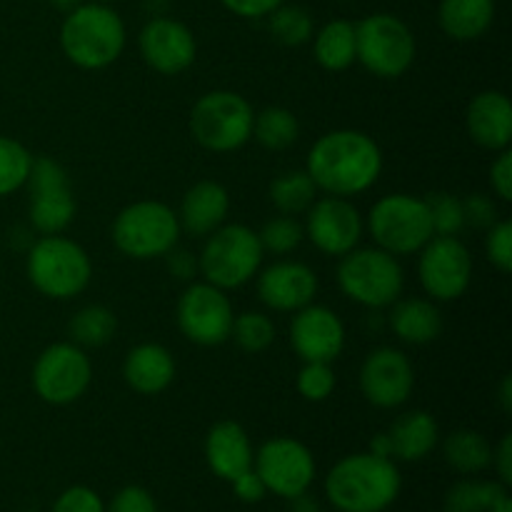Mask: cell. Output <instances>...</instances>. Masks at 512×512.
Wrapping results in <instances>:
<instances>
[{"label":"cell","instance_id":"6da1fadb","mask_svg":"<svg viewBox=\"0 0 512 512\" xmlns=\"http://www.w3.org/2000/svg\"><path fill=\"white\" fill-rule=\"evenodd\" d=\"M383 165V150L373 135L355 128H338L323 133L310 145L305 173L318 193L353 200L378 183Z\"/></svg>","mask_w":512,"mask_h":512},{"label":"cell","instance_id":"7a4b0ae2","mask_svg":"<svg viewBox=\"0 0 512 512\" xmlns=\"http://www.w3.org/2000/svg\"><path fill=\"white\" fill-rule=\"evenodd\" d=\"M403 490L395 460L373 453L340 458L325 475V498L338 512H385Z\"/></svg>","mask_w":512,"mask_h":512},{"label":"cell","instance_id":"3957f363","mask_svg":"<svg viewBox=\"0 0 512 512\" xmlns=\"http://www.w3.org/2000/svg\"><path fill=\"white\" fill-rule=\"evenodd\" d=\"M58 40L70 65L80 70H105L123 55L128 30L113 5L85 0L65 13Z\"/></svg>","mask_w":512,"mask_h":512},{"label":"cell","instance_id":"277c9868","mask_svg":"<svg viewBox=\"0 0 512 512\" xmlns=\"http://www.w3.org/2000/svg\"><path fill=\"white\" fill-rule=\"evenodd\" d=\"M25 275L43 298L73 300L93 283V260L78 240L65 233L40 235L25 255Z\"/></svg>","mask_w":512,"mask_h":512},{"label":"cell","instance_id":"5b68a950","mask_svg":"<svg viewBox=\"0 0 512 512\" xmlns=\"http://www.w3.org/2000/svg\"><path fill=\"white\" fill-rule=\"evenodd\" d=\"M338 260L335 280L350 303L368 310H385L403 298L405 270L400 258L385 253L378 245H358Z\"/></svg>","mask_w":512,"mask_h":512},{"label":"cell","instance_id":"8992f818","mask_svg":"<svg viewBox=\"0 0 512 512\" xmlns=\"http://www.w3.org/2000/svg\"><path fill=\"white\" fill-rule=\"evenodd\" d=\"M203 250L198 255V273L205 283L215 288L238 290L255 280L263 268L265 250L260 245L258 230L245 223H223L218 230L205 235Z\"/></svg>","mask_w":512,"mask_h":512},{"label":"cell","instance_id":"52a82bcc","mask_svg":"<svg viewBox=\"0 0 512 512\" xmlns=\"http://www.w3.org/2000/svg\"><path fill=\"white\" fill-rule=\"evenodd\" d=\"M178 213L163 200H135L110 223L115 250L130 260H155L168 255L180 243Z\"/></svg>","mask_w":512,"mask_h":512},{"label":"cell","instance_id":"ba28073f","mask_svg":"<svg viewBox=\"0 0 512 512\" xmlns=\"http://www.w3.org/2000/svg\"><path fill=\"white\" fill-rule=\"evenodd\" d=\"M365 233L395 258L418 255L435 235L428 200L410 193L383 195L365 215Z\"/></svg>","mask_w":512,"mask_h":512},{"label":"cell","instance_id":"9c48e42d","mask_svg":"<svg viewBox=\"0 0 512 512\" xmlns=\"http://www.w3.org/2000/svg\"><path fill=\"white\" fill-rule=\"evenodd\" d=\"M255 110L235 90H210L195 100L188 128L195 143L215 155L235 153L253 140Z\"/></svg>","mask_w":512,"mask_h":512},{"label":"cell","instance_id":"30bf717a","mask_svg":"<svg viewBox=\"0 0 512 512\" xmlns=\"http://www.w3.org/2000/svg\"><path fill=\"white\" fill-rule=\"evenodd\" d=\"M418 40L400 15L373 13L355 23V63L373 78L398 80L413 68Z\"/></svg>","mask_w":512,"mask_h":512},{"label":"cell","instance_id":"8fae6325","mask_svg":"<svg viewBox=\"0 0 512 512\" xmlns=\"http://www.w3.org/2000/svg\"><path fill=\"white\" fill-rule=\"evenodd\" d=\"M93 383V360L88 350L63 340L40 350L30 370V385L43 403L65 408L88 393Z\"/></svg>","mask_w":512,"mask_h":512},{"label":"cell","instance_id":"7c38bea8","mask_svg":"<svg viewBox=\"0 0 512 512\" xmlns=\"http://www.w3.org/2000/svg\"><path fill=\"white\" fill-rule=\"evenodd\" d=\"M28 220L35 233L58 235L73 225L78 215L73 183L63 165L48 155L33 158L28 175Z\"/></svg>","mask_w":512,"mask_h":512},{"label":"cell","instance_id":"4fadbf2b","mask_svg":"<svg viewBox=\"0 0 512 512\" xmlns=\"http://www.w3.org/2000/svg\"><path fill=\"white\" fill-rule=\"evenodd\" d=\"M233 318L235 310L230 295L205 280L188 283L175 305L178 330L188 343L198 345V348H218V345L228 343Z\"/></svg>","mask_w":512,"mask_h":512},{"label":"cell","instance_id":"5bb4252c","mask_svg":"<svg viewBox=\"0 0 512 512\" xmlns=\"http://www.w3.org/2000/svg\"><path fill=\"white\" fill-rule=\"evenodd\" d=\"M473 255L460 235H433L418 253V280L435 303H453L473 283Z\"/></svg>","mask_w":512,"mask_h":512},{"label":"cell","instance_id":"9a60e30c","mask_svg":"<svg viewBox=\"0 0 512 512\" xmlns=\"http://www.w3.org/2000/svg\"><path fill=\"white\" fill-rule=\"evenodd\" d=\"M253 468L265 483L268 493L278 495L283 500L308 493L315 480V473H318L313 450L305 443H300V440L288 438V435L265 440L255 450Z\"/></svg>","mask_w":512,"mask_h":512},{"label":"cell","instance_id":"2e32d148","mask_svg":"<svg viewBox=\"0 0 512 512\" xmlns=\"http://www.w3.org/2000/svg\"><path fill=\"white\" fill-rule=\"evenodd\" d=\"M303 230L318 253L328 258H343L363 240L365 218L355 208L353 200L338 198V195H318L315 203L305 210Z\"/></svg>","mask_w":512,"mask_h":512},{"label":"cell","instance_id":"e0dca14e","mask_svg":"<svg viewBox=\"0 0 512 512\" xmlns=\"http://www.w3.org/2000/svg\"><path fill=\"white\" fill-rule=\"evenodd\" d=\"M363 398L378 410H398L415 390V365L393 345H380L365 355L358 373Z\"/></svg>","mask_w":512,"mask_h":512},{"label":"cell","instance_id":"ac0fdd59","mask_svg":"<svg viewBox=\"0 0 512 512\" xmlns=\"http://www.w3.org/2000/svg\"><path fill=\"white\" fill-rule=\"evenodd\" d=\"M138 50L143 63L153 73L175 78L193 68L195 58H198V40L183 20L170 18V15H155L140 28Z\"/></svg>","mask_w":512,"mask_h":512},{"label":"cell","instance_id":"d6986e66","mask_svg":"<svg viewBox=\"0 0 512 512\" xmlns=\"http://www.w3.org/2000/svg\"><path fill=\"white\" fill-rule=\"evenodd\" d=\"M288 340L303 363H335L343 355L348 333L343 318L333 308L310 303L293 313Z\"/></svg>","mask_w":512,"mask_h":512},{"label":"cell","instance_id":"ffe728a7","mask_svg":"<svg viewBox=\"0 0 512 512\" xmlns=\"http://www.w3.org/2000/svg\"><path fill=\"white\" fill-rule=\"evenodd\" d=\"M318 290V273L300 260L280 258L260 268L255 275L258 300L273 313H295V310L315 303Z\"/></svg>","mask_w":512,"mask_h":512},{"label":"cell","instance_id":"44dd1931","mask_svg":"<svg viewBox=\"0 0 512 512\" xmlns=\"http://www.w3.org/2000/svg\"><path fill=\"white\" fill-rule=\"evenodd\" d=\"M465 130L478 148L500 153L512 143V103L503 90H483L465 108Z\"/></svg>","mask_w":512,"mask_h":512},{"label":"cell","instance_id":"7402d4cb","mask_svg":"<svg viewBox=\"0 0 512 512\" xmlns=\"http://www.w3.org/2000/svg\"><path fill=\"white\" fill-rule=\"evenodd\" d=\"M180 230L190 238H205L220 225L228 223L230 193L218 180H198L185 190L180 210H175Z\"/></svg>","mask_w":512,"mask_h":512},{"label":"cell","instance_id":"603a6c76","mask_svg":"<svg viewBox=\"0 0 512 512\" xmlns=\"http://www.w3.org/2000/svg\"><path fill=\"white\" fill-rule=\"evenodd\" d=\"M203 453L210 473H213L215 478L225 480V483H230V480L238 478L240 473L253 468L255 458L248 430L240 423H235V420H220V423H215L213 428L208 430Z\"/></svg>","mask_w":512,"mask_h":512},{"label":"cell","instance_id":"cb8c5ba5","mask_svg":"<svg viewBox=\"0 0 512 512\" xmlns=\"http://www.w3.org/2000/svg\"><path fill=\"white\" fill-rule=\"evenodd\" d=\"M178 365L173 353L160 343H140L123 360V380L133 393L153 398L173 385Z\"/></svg>","mask_w":512,"mask_h":512},{"label":"cell","instance_id":"d4e9b609","mask_svg":"<svg viewBox=\"0 0 512 512\" xmlns=\"http://www.w3.org/2000/svg\"><path fill=\"white\" fill-rule=\"evenodd\" d=\"M388 325L405 345H430L443 335L445 320L430 298H398L390 305Z\"/></svg>","mask_w":512,"mask_h":512},{"label":"cell","instance_id":"484cf974","mask_svg":"<svg viewBox=\"0 0 512 512\" xmlns=\"http://www.w3.org/2000/svg\"><path fill=\"white\" fill-rule=\"evenodd\" d=\"M385 433L393 445V460L403 463L425 460L440 443V425L428 410H405Z\"/></svg>","mask_w":512,"mask_h":512},{"label":"cell","instance_id":"4316f807","mask_svg":"<svg viewBox=\"0 0 512 512\" xmlns=\"http://www.w3.org/2000/svg\"><path fill=\"white\" fill-rule=\"evenodd\" d=\"M495 20V0H440L438 25L455 43L480 40Z\"/></svg>","mask_w":512,"mask_h":512},{"label":"cell","instance_id":"83f0119b","mask_svg":"<svg viewBox=\"0 0 512 512\" xmlns=\"http://www.w3.org/2000/svg\"><path fill=\"white\" fill-rule=\"evenodd\" d=\"M313 58L328 73H343L355 65V23L333 18L313 33Z\"/></svg>","mask_w":512,"mask_h":512},{"label":"cell","instance_id":"f1b7e54d","mask_svg":"<svg viewBox=\"0 0 512 512\" xmlns=\"http://www.w3.org/2000/svg\"><path fill=\"white\" fill-rule=\"evenodd\" d=\"M443 458L455 473L478 475L493 463V445L478 430L460 428L443 440Z\"/></svg>","mask_w":512,"mask_h":512},{"label":"cell","instance_id":"f546056e","mask_svg":"<svg viewBox=\"0 0 512 512\" xmlns=\"http://www.w3.org/2000/svg\"><path fill=\"white\" fill-rule=\"evenodd\" d=\"M118 333V315L108 305L90 303L75 310L68 323L70 343L80 345L83 350H95L108 345Z\"/></svg>","mask_w":512,"mask_h":512},{"label":"cell","instance_id":"4dcf8cb0","mask_svg":"<svg viewBox=\"0 0 512 512\" xmlns=\"http://www.w3.org/2000/svg\"><path fill=\"white\" fill-rule=\"evenodd\" d=\"M300 138V120L298 115L283 105H268L258 110L253 120V140L265 150H288L298 143Z\"/></svg>","mask_w":512,"mask_h":512},{"label":"cell","instance_id":"1f68e13d","mask_svg":"<svg viewBox=\"0 0 512 512\" xmlns=\"http://www.w3.org/2000/svg\"><path fill=\"white\" fill-rule=\"evenodd\" d=\"M508 490L498 480H475L468 475L450 485L443 498L445 512H490L503 498H508Z\"/></svg>","mask_w":512,"mask_h":512},{"label":"cell","instance_id":"d6a6232c","mask_svg":"<svg viewBox=\"0 0 512 512\" xmlns=\"http://www.w3.org/2000/svg\"><path fill=\"white\" fill-rule=\"evenodd\" d=\"M318 188L310 180V175L303 170H285V173L275 175L273 183L268 188V198L273 208L280 215H305V210L315 203L318 198Z\"/></svg>","mask_w":512,"mask_h":512},{"label":"cell","instance_id":"836d02e7","mask_svg":"<svg viewBox=\"0 0 512 512\" xmlns=\"http://www.w3.org/2000/svg\"><path fill=\"white\" fill-rule=\"evenodd\" d=\"M268 23V33L273 40H278L285 48H300V45L310 43L315 33V20L308 8L295 3H283L265 18Z\"/></svg>","mask_w":512,"mask_h":512},{"label":"cell","instance_id":"e575fe53","mask_svg":"<svg viewBox=\"0 0 512 512\" xmlns=\"http://www.w3.org/2000/svg\"><path fill=\"white\" fill-rule=\"evenodd\" d=\"M275 330L273 318L268 313H260V310H245V313L235 315L233 318V330H230V340H235L243 353L248 355H260L275 343Z\"/></svg>","mask_w":512,"mask_h":512},{"label":"cell","instance_id":"d590c367","mask_svg":"<svg viewBox=\"0 0 512 512\" xmlns=\"http://www.w3.org/2000/svg\"><path fill=\"white\" fill-rule=\"evenodd\" d=\"M35 155L20 140L0 135V198L18 193L28 183Z\"/></svg>","mask_w":512,"mask_h":512},{"label":"cell","instance_id":"8d00e7d4","mask_svg":"<svg viewBox=\"0 0 512 512\" xmlns=\"http://www.w3.org/2000/svg\"><path fill=\"white\" fill-rule=\"evenodd\" d=\"M258 238L265 253L285 258V255L295 253L303 245L305 230L303 223L298 218H293V215H278V218H270L258 230Z\"/></svg>","mask_w":512,"mask_h":512},{"label":"cell","instance_id":"74e56055","mask_svg":"<svg viewBox=\"0 0 512 512\" xmlns=\"http://www.w3.org/2000/svg\"><path fill=\"white\" fill-rule=\"evenodd\" d=\"M425 200H428L435 235H460L468 228V225H465L463 198L440 190V193L425 195Z\"/></svg>","mask_w":512,"mask_h":512},{"label":"cell","instance_id":"f35d334b","mask_svg":"<svg viewBox=\"0 0 512 512\" xmlns=\"http://www.w3.org/2000/svg\"><path fill=\"white\" fill-rule=\"evenodd\" d=\"M300 398L308 403H325L338 388V375H335L333 363H303L295 378Z\"/></svg>","mask_w":512,"mask_h":512},{"label":"cell","instance_id":"ab89813d","mask_svg":"<svg viewBox=\"0 0 512 512\" xmlns=\"http://www.w3.org/2000/svg\"><path fill=\"white\" fill-rule=\"evenodd\" d=\"M485 258L498 273H512V223L500 218L485 230Z\"/></svg>","mask_w":512,"mask_h":512},{"label":"cell","instance_id":"60d3db41","mask_svg":"<svg viewBox=\"0 0 512 512\" xmlns=\"http://www.w3.org/2000/svg\"><path fill=\"white\" fill-rule=\"evenodd\" d=\"M50 512H105V503L88 485H73L58 495Z\"/></svg>","mask_w":512,"mask_h":512},{"label":"cell","instance_id":"b9f144b4","mask_svg":"<svg viewBox=\"0 0 512 512\" xmlns=\"http://www.w3.org/2000/svg\"><path fill=\"white\" fill-rule=\"evenodd\" d=\"M105 512H158L153 493L140 485H125L113 495L110 505H105Z\"/></svg>","mask_w":512,"mask_h":512},{"label":"cell","instance_id":"7bdbcfd3","mask_svg":"<svg viewBox=\"0 0 512 512\" xmlns=\"http://www.w3.org/2000/svg\"><path fill=\"white\" fill-rule=\"evenodd\" d=\"M463 210L465 225H470V228L488 230L490 225L500 220L498 203H495V198H490V195L485 193H473L468 195V198H463Z\"/></svg>","mask_w":512,"mask_h":512},{"label":"cell","instance_id":"ee69618b","mask_svg":"<svg viewBox=\"0 0 512 512\" xmlns=\"http://www.w3.org/2000/svg\"><path fill=\"white\" fill-rule=\"evenodd\" d=\"M490 188H493L495 198L510 203L512 200V150L505 148L495 153L493 163H490Z\"/></svg>","mask_w":512,"mask_h":512},{"label":"cell","instance_id":"f6af8a7d","mask_svg":"<svg viewBox=\"0 0 512 512\" xmlns=\"http://www.w3.org/2000/svg\"><path fill=\"white\" fill-rule=\"evenodd\" d=\"M283 3L285 0H220V5H223L228 13L238 15V18L243 20H265Z\"/></svg>","mask_w":512,"mask_h":512},{"label":"cell","instance_id":"bcb514c9","mask_svg":"<svg viewBox=\"0 0 512 512\" xmlns=\"http://www.w3.org/2000/svg\"><path fill=\"white\" fill-rule=\"evenodd\" d=\"M230 485H233V493L240 503L255 505V503H260L265 495H268V488H265V483L260 480V475L255 473V468L240 473L238 478L230 480Z\"/></svg>","mask_w":512,"mask_h":512},{"label":"cell","instance_id":"7dc6e473","mask_svg":"<svg viewBox=\"0 0 512 512\" xmlns=\"http://www.w3.org/2000/svg\"><path fill=\"white\" fill-rule=\"evenodd\" d=\"M165 265H168V273L175 280H185V283H193V278L198 275V258H195L190 250L175 245L168 255H163Z\"/></svg>","mask_w":512,"mask_h":512},{"label":"cell","instance_id":"c3c4849f","mask_svg":"<svg viewBox=\"0 0 512 512\" xmlns=\"http://www.w3.org/2000/svg\"><path fill=\"white\" fill-rule=\"evenodd\" d=\"M498 473V483H503L505 488L512 485V435H503L498 445L493 448V463H490Z\"/></svg>","mask_w":512,"mask_h":512},{"label":"cell","instance_id":"681fc988","mask_svg":"<svg viewBox=\"0 0 512 512\" xmlns=\"http://www.w3.org/2000/svg\"><path fill=\"white\" fill-rule=\"evenodd\" d=\"M288 512H323V505H320V500L315 498V495H310L308 490V493H300L288 500Z\"/></svg>","mask_w":512,"mask_h":512},{"label":"cell","instance_id":"f907efd6","mask_svg":"<svg viewBox=\"0 0 512 512\" xmlns=\"http://www.w3.org/2000/svg\"><path fill=\"white\" fill-rule=\"evenodd\" d=\"M368 453L378 455V458H390V460H393V445H390L388 433L373 435V440H370V445H368Z\"/></svg>","mask_w":512,"mask_h":512},{"label":"cell","instance_id":"816d5d0a","mask_svg":"<svg viewBox=\"0 0 512 512\" xmlns=\"http://www.w3.org/2000/svg\"><path fill=\"white\" fill-rule=\"evenodd\" d=\"M498 405H500V410H503L505 415L512 413V378H510V375H505V378L500 380Z\"/></svg>","mask_w":512,"mask_h":512},{"label":"cell","instance_id":"f5cc1de1","mask_svg":"<svg viewBox=\"0 0 512 512\" xmlns=\"http://www.w3.org/2000/svg\"><path fill=\"white\" fill-rule=\"evenodd\" d=\"M48 3L65 15V13H70L73 8H78L80 3H85V0H48Z\"/></svg>","mask_w":512,"mask_h":512},{"label":"cell","instance_id":"db71d44e","mask_svg":"<svg viewBox=\"0 0 512 512\" xmlns=\"http://www.w3.org/2000/svg\"><path fill=\"white\" fill-rule=\"evenodd\" d=\"M490 512H512V498H510V495H508V498L500 500V503L495 505V508Z\"/></svg>","mask_w":512,"mask_h":512},{"label":"cell","instance_id":"11a10c76","mask_svg":"<svg viewBox=\"0 0 512 512\" xmlns=\"http://www.w3.org/2000/svg\"><path fill=\"white\" fill-rule=\"evenodd\" d=\"M95 3H108V5H113V3H118V0H95Z\"/></svg>","mask_w":512,"mask_h":512}]
</instances>
